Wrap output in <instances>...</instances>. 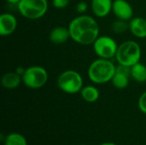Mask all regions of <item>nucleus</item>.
Returning <instances> with one entry per match:
<instances>
[{
  "label": "nucleus",
  "instance_id": "23",
  "mask_svg": "<svg viewBox=\"0 0 146 145\" xmlns=\"http://www.w3.org/2000/svg\"><path fill=\"white\" fill-rule=\"evenodd\" d=\"M100 145H117V144H114V143H110V142H106V143H103V144H101Z\"/></svg>",
  "mask_w": 146,
  "mask_h": 145
},
{
  "label": "nucleus",
  "instance_id": "18",
  "mask_svg": "<svg viewBox=\"0 0 146 145\" xmlns=\"http://www.w3.org/2000/svg\"><path fill=\"white\" fill-rule=\"evenodd\" d=\"M128 25L126 22V21L123 20H118L115 21L113 24H112V29L115 33H122L124 32L127 31V29L128 28Z\"/></svg>",
  "mask_w": 146,
  "mask_h": 145
},
{
  "label": "nucleus",
  "instance_id": "20",
  "mask_svg": "<svg viewBox=\"0 0 146 145\" xmlns=\"http://www.w3.org/2000/svg\"><path fill=\"white\" fill-rule=\"evenodd\" d=\"M139 109L143 112L146 114V91L144 92L141 97H139Z\"/></svg>",
  "mask_w": 146,
  "mask_h": 145
},
{
  "label": "nucleus",
  "instance_id": "22",
  "mask_svg": "<svg viewBox=\"0 0 146 145\" xmlns=\"http://www.w3.org/2000/svg\"><path fill=\"white\" fill-rule=\"evenodd\" d=\"M6 1L10 3H12V4H18L21 0H6Z\"/></svg>",
  "mask_w": 146,
  "mask_h": 145
},
{
  "label": "nucleus",
  "instance_id": "9",
  "mask_svg": "<svg viewBox=\"0 0 146 145\" xmlns=\"http://www.w3.org/2000/svg\"><path fill=\"white\" fill-rule=\"evenodd\" d=\"M17 26L16 18L9 13H3L0 16V35L9 36L12 34Z\"/></svg>",
  "mask_w": 146,
  "mask_h": 145
},
{
  "label": "nucleus",
  "instance_id": "17",
  "mask_svg": "<svg viewBox=\"0 0 146 145\" xmlns=\"http://www.w3.org/2000/svg\"><path fill=\"white\" fill-rule=\"evenodd\" d=\"M112 84L113 85L117 88V89H125L126 87H127L128 84H129V76L125 75L123 73H118L115 71V75L113 76L112 79Z\"/></svg>",
  "mask_w": 146,
  "mask_h": 145
},
{
  "label": "nucleus",
  "instance_id": "8",
  "mask_svg": "<svg viewBox=\"0 0 146 145\" xmlns=\"http://www.w3.org/2000/svg\"><path fill=\"white\" fill-rule=\"evenodd\" d=\"M112 10L119 20L128 21L133 15V9L131 4L126 0H115Z\"/></svg>",
  "mask_w": 146,
  "mask_h": 145
},
{
  "label": "nucleus",
  "instance_id": "13",
  "mask_svg": "<svg viewBox=\"0 0 146 145\" xmlns=\"http://www.w3.org/2000/svg\"><path fill=\"white\" fill-rule=\"evenodd\" d=\"M21 80L22 77L16 72L7 73L2 77V85L4 88L12 90L18 87Z\"/></svg>",
  "mask_w": 146,
  "mask_h": 145
},
{
  "label": "nucleus",
  "instance_id": "3",
  "mask_svg": "<svg viewBox=\"0 0 146 145\" xmlns=\"http://www.w3.org/2000/svg\"><path fill=\"white\" fill-rule=\"evenodd\" d=\"M115 57L119 64L132 67L139 62L141 57L140 47L134 41H126L118 46Z\"/></svg>",
  "mask_w": 146,
  "mask_h": 145
},
{
  "label": "nucleus",
  "instance_id": "1",
  "mask_svg": "<svg viewBox=\"0 0 146 145\" xmlns=\"http://www.w3.org/2000/svg\"><path fill=\"white\" fill-rule=\"evenodd\" d=\"M71 38L82 45L92 44L99 37L98 22L89 15H81L71 21L68 26Z\"/></svg>",
  "mask_w": 146,
  "mask_h": 145
},
{
  "label": "nucleus",
  "instance_id": "6",
  "mask_svg": "<svg viewBox=\"0 0 146 145\" xmlns=\"http://www.w3.org/2000/svg\"><path fill=\"white\" fill-rule=\"evenodd\" d=\"M48 80L47 71L39 66H33L27 68L22 75V82L31 89L43 87Z\"/></svg>",
  "mask_w": 146,
  "mask_h": 145
},
{
  "label": "nucleus",
  "instance_id": "12",
  "mask_svg": "<svg viewBox=\"0 0 146 145\" xmlns=\"http://www.w3.org/2000/svg\"><path fill=\"white\" fill-rule=\"evenodd\" d=\"M129 28L132 33L139 38H146V20L141 17H136L131 20Z\"/></svg>",
  "mask_w": 146,
  "mask_h": 145
},
{
  "label": "nucleus",
  "instance_id": "7",
  "mask_svg": "<svg viewBox=\"0 0 146 145\" xmlns=\"http://www.w3.org/2000/svg\"><path fill=\"white\" fill-rule=\"evenodd\" d=\"M92 44L94 51L99 58L110 60L116 55L118 45L116 42L109 36L98 37Z\"/></svg>",
  "mask_w": 146,
  "mask_h": 145
},
{
  "label": "nucleus",
  "instance_id": "15",
  "mask_svg": "<svg viewBox=\"0 0 146 145\" xmlns=\"http://www.w3.org/2000/svg\"><path fill=\"white\" fill-rule=\"evenodd\" d=\"M131 76L137 82L143 83L146 81V67L138 62L131 67Z\"/></svg>",
  "mask_w": 146,
  "mask_h": 145
},
{
  "label": "nucleus",
  "instance_id": "14",
  "mask_svg": "<svg viewBox=\"0 0 146 145\" xmlns=\"http://www.w3.org/2000/svg\"><path fill=\"white\" fill-rule=\"evenodd\" d=\"M80 94L82 98L87 103H95L99 98V91L93 85H87L81 89Z\"/></svg>",
  "mask_w": 146,
  "mask_h": 145
},
{
  "label": "nucleus",
  "instance_id": "5",
  "mask_svg": "<svg viewBox=\"0 0 146 145\" xmlns=\"http://www.w3.org/2000/svg\"><path fill=\"white\" fill-rule=\"evenodd\" d=\"M18 9L22 16L36 20L44 16L48 9L47 0H21L17 4Z\"/></svg>",
  "mask_w": 146,
  "mask_h": 145
},
{
  "label": "nucleus",
  "instance_id": "21",
  "mask_svg": "<svg viewBox=\"0 0 146 145\" xmlns=\"http://www.w3.org/2000/svg\"><path fill=\"white\" fill-rule=\"evenodd\" d=\"M87 8H88L87 3H86V2H84V1L80 2V3L77 4V6H76L77 12L80 13V14H84V13L87 10Z\"/></svg>",
  "mask_w": 146,
  "mask_h": 145
},
{
  "label": "nucleus",
  "instance_id": "24",
  "mask_svg": "<svg viewBox=\"0 0 146 145\" xmlns=\"http://www.w3.org/2000/svg\"><path fill=\"white\" fill-rule=\"evenodd\" d=\"M81 145H84V144H81Z\"/></svg>",
  "mask_w": 146,
  "mask_h": 145
},
{
  "label": "nucleus",
  "instance_id": "19",
  "mask_svg": "<svg viewBox=\"0 0 146 145\" xmlns=\"http://www.w3.org/2000/svg\"><path fill=\"white\" fill-rule=\"evenodd\" d=\"M69 3V0H52V4L56 9H64Z\"/></svg>",
  "mask_w": 146,
  "mask_h": 145
},
{
  "label": "nucleus",
  "instance_id": "16",
  "mask_svg": "<svg viewBox=\"0 0 146 145\" xmlns=\"http://www.w3.org/2000/svg\"><path fill=\"white\" fill-rule=\"evenodd\" d=\"M3 144L4 145H27V141L22 134L12 132L6 136Z\"/></svg>",
  "mask_w": 146,
  "mask_h": 145
},
{
  "label": "nucleus",
  "instance_id": "11",
  "mask_svg": "<svg viewBox=\"0 0 146 145\" xmlns=\"http://www.w3.org/2000/svg\"><path fill=\"white\" fill-rule=\"evenodd\" d=\"M69 38H71L69 29L64 26H56L53 28L50 33V40L55 44H64Z\"/></svg>",
  "mask_w": 146,
  "mask_h": 145
},
{
  "label": "nucleus",
  "instance_id": "2",
  "mask_svg": "<svg viewBox=\"0 0 146 145\" xmlns=\"http://www.w3.org/2000/svg\"><path fill=\"white\" fill-rule=\"evenodd\" d=\"M116 67L109 59L99 58L92 62L88 68L89 79L96 84H104L110 81L115 75Z\"/></svg>",
  "mask_w": 146,
  "mask_h": 145
},
{
  "label": "nucleus",
  "instance_id": "4",
  "mask_svg": "<svg viewBox=\"0 0 146 145\" xmlns=\"http://www.w3.org/2000/svg\"><path fill=\"white\" fill-rule=\"evenodd\" d=\"M57 85L65 93L75 94L80 92L83 88V79L76 71L67 70L59 75Z\"/></svg>",
  "mask_w": 146,
  "mask_h": 145
},
{
  "label": "nucleus",
  "instance_id": "10",
  "mask_svg": "<svg viewBox=\"0 0 146 145\" xmlns=\"http://www.w3.org/2000/svg\"><path fill=\"white\" fill-rule=\"evenodd\" d=\"M92 9L98 17H105L112 10V0H92Z\"/></svg>",
  "mask_w": 146,
  "mask_h": 145
}]
</instances>
